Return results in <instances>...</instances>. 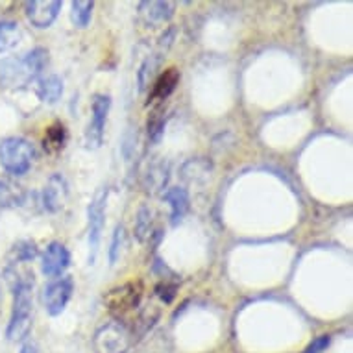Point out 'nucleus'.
Segmentation results:
<instances>
[{
	"label": "nucleus",
	"instance_id": "16",
	"mask_svg": "<svg viewBox=\"0 0 353 353\" xmlns=\"http://www.w3.org/2000/svg\"><path fill=\"white\" fill-rule=\"evenodd\" d=\"M35 94L45 104H56L63 94V80L58 74L43 76V78L37 80Z\"/></svg>",
	"mask_w": 353,
	"mask_h": 353
},
{
	"label": "nucleus",
	"instance_id": "2",
	"mask_svg": "<svg viewBox=\"0 0 353 353\" xmlns=\"http://www.w3.org/2000/svg\"><path fill=\"white\" fill-rule=\"evenodd\" d=\"M32 290H34V285H21L12 290L13 307L6 330L8 341H24L32 330V307H34L32 305Z\"/></svg>",
	"mask_w": 353,
	"mask_h": 353
},
{
	"label": "nucleus",
	"instance_id": "7",
	"mask_svg": "<svg viewBox=\"0 0 353 353\" xmlns=\"http://www.w3.org/2000/svg\"><path fill=\"white\" fill-rule=\"evenodd\" d=\"M72 292H74V281L70 276H63V278H58L50 281V283L43 289V305H45V311H47L50 316H58L65 311V307L72 298Z\"/></svg>",
	"mask_w": 353,
	"mask_h": 353
},
{
	"label": "nucleus",
	"instance_id": "4",
	"mask_svg": "<svg viewBox=\"0 0 353 353\" xmlns=\"http://www.w3.org/2000/svg\"><path fill=\"white\" fill-rule=\"evenodd\" d=\"M134 335L130 325L122 320H111L108 324L97 330L93 339V346L97 353H126L134 346Z\"/></svg>",
	"mask_w": 353,
	"mask_h": 353
},
{
	"label": "nucleus",
	"instance_id": "30",
	"mask_svg": "<svg viewBox=\"0 0 353 353\" xmlns=\"http://www.w3.org/2000/svg\"><path fill=\"white\" fill-rule=\"evenodd\" d=\"M0 307H2V289H0Z\"/></svg>",
	"mask_w": 353,
	"mask_h": 353
},
{
	"label": "nucleus",
	"instance_id": "5",
	"mask_svg": "<svg viewBox=\"0 0 353 353\" xmlns=\"http://www.w3.org/2000/svg\"><path fill=\"white\" fill-rule=\"evenodd\" d=\"M105 203H108V189H100L87 208V222H89V265H94L99 254L100 241L105 226Z\"/></svg>",
	"mask_w": 353,
	"mask_h": 353
},
{
	"label": "nucleus",
	"instance_id": "6",
	"mask_svg": "<svg viewBox=\"0 0 353 353\" xmlns=\"http://www.w3.org/2000/svg\"><path fill=\"white\" fill-rule=\"evenodd\" d=\"M110 110V94H93V102H91V122H89V126H87L85 132V146L89 150H97V148H100L102 143H104L105 122H108Z\"/></svg>",
	"mask_w": 353,
	"mask_h": 353
},
{
	"label": "nucleus",
	"instance_id": "10",
	"mask_svg": "<svg viewBox=\"0 0 353 353\" xmlns=\"http://www.w3.org/2000/svg\"><path fill=\"white\" fill-rule=\"evenodd\" d=\"M69 198V183L61 174H52L48 178L47 185L41 191V205L48 213H58L59 209L65 208Z\"/></svg>",
	"mask_w": 353,
	"mask_h": 353
},
{
	"label": "nucleus",
	"instance_id": "14",
	"mask_svg": "<svg viewBox=\"0 0 353 353\" xmlns=\"http://www.w3.org/2000/svg\"><path fill=\"white\" fill-rule=\"evenodd\" d=\"M26 198H28V192L19 183L0 178V211L21 208L26 203Z\"/></svg>",
	"mask_w": 353,
	"mask_h": 353
},
{
	"label": "nucleus",
	"instance_id": "21",
	"mask_svg": "<svg viewBox=\"0 0 353 353\" xmlns=\"http://www.w3.org/2000/svg\"><path fill=\"white\" fill-rule=\"evenodd\" d=\"M37 255H39V248L34 241H19L10 250L8 259H10V265H23V263L34 261Z\"/></svg>",
	"mask_w": 353,
	"mask_h": 353
},
{
	"label": "nucleus",
	"instance_id": "22",
	"mask_svg": "<svg viewBox=\"0 0 353 353\" xmlns=\"http://www.w3.org/2000/svg\"><path fill=\"white\" fill-rule=\"evenodd\" d=\"M93 2L89 0H76L70 4V21L74 23L78 28H85L87 24L91 23V15H93Z\"/></svg>",
	"mask_w": 353,
	"mask_h": 353
},
{
	"label": "nucleus",
	"instance_id": "24",
	"mask_svg": "<svg viewBox=\"0 0 353 353\" xmlns=\"http://www.w3.org/2000/svg\"><path fill=\"white\" fill-rule=\"evenodd\" d=\"M187 168H192V174L189 176H183V180L185 181H200V176H202V180L205 181L209 178V174H211V165L208 161H203V159H191V161L185 163Z\"/></svg>",
	"mask_w": 353,
	"mask_h": 353
},
{
	"label": "nucleus",
	"instance_id": "28",
	"mask_svg": "<svg viewBox=\"0 0 353 353\" xmlns=\"http://www.w3.org/2000/svg\"><path fill=\"white\" fill-rule=\"evenodd\" d=\"M331 342V336L330 335H320L316 336L309 346L303 350V353H324L325 350H327V346H330Z\"/></svg>",
	"mask_w": 353,
	"mask_h": 353
},
{
	"label": "nucleus",
	"instance_id": "20",
	"mask_svg": "<svg viewBox=\"0 0 353 353\" xmlns=\"http://www.w3.org/2000/svg\"><path fill=\"white\" fill-rule=\"evenodd\" d=\"M161 58L163 54L154 52L141 63L139 70H137V85H139V91H146L148 85L154 81L157 69H159V63H161Z\"/></svg>",
	"mask_w": 353,
	"mask_h": 353
},
{
	"label": "nucleus",
	"instance_id": "1",
	"mask_svg": "<svg viewBox=\"0 0 353 353\" xmlns=\"http://www.w3.org/2000/svg\"><path fill=\"white\" fill-rule=\"evenodd\" d=\"M48 65V50L37 47L21 58H4L0 61V87L24 89L39 80Z\"/></svg>",
	"mask_w": 353,
	"mask_h": 353
},
{
	"label": "nucleus",
	"instance_id": "13",
	"mask_svg": "<svg viewBox=\"0 0 353 353\" xmlns=\"http://www.w3.org/2000/svg\"><path fill=\"white\" fill-rule=\"evenodd\" d=\"M168 180H170V165L165 159H157L146 168L143 187H145L146 192L157 194V192L165 191Z\"/></svg>",
	"mask_w": 353,
	"mask_h": 353
},
{
	"label": "nucleus",
	"instance_id": "12",
	"mask_svg": "<svg viewBox=\"0 0 353 353\" xmlns=\"http://www.w3.org/2000/svg\"><path fill=\"white\" fill-rule=\"evenodd\" d=\"M176 4L174 2H141L139 19L146 26H157V24L168 23L174 17Z\"/></svg>",
	"mask_w": 353,
	"mask_h": 353
},
{
	"label": "nucleus",
	"instance_id": "29",
	"mask_svg": "<svg viewBox=\"0 0 353 353\" xmlns=\"http://www.w3.org/2000/svg\"><path fill=\"white\" fill-rule=\"evenodd\" d=\"M19 353H37V347H35L34 344H24Z\"/></svg>",
	"mask_w": 353,
	"mask_h": 353
},
{
	"label": "nucleus",
	"instance_id": "23",
	"mask_svg": "<svg viewBox=\"0 0 353 353\" xmlns=\"http://www.w3.org/2000/svg\"><path fill=\"white\" fill-rule=\"evenodd\" d=\"M65 141H67V130L61 122H56V124L47 128V134H45V148L47 150H61L65 146Z\"/></svg>",
	"mask_w": 353,
	"mask_h": 353
},
{
	"label": "nucleus",
	"instance_id": "15",
	"mask_svg": "<svg viewBox=\"0 0 353 353\" xmlns=\"http://www.w3.org/2000/svg\"><path fill=\"white\" fill-rule=\"evenodd\" d=\"M163 200L170 205V219L176 226L189 211V192L183 187H170L167 192H163Z\"/></svg>",
	"mask_w": 353,
	"mask_h": 353
},
{
	"label": "nucleus",
	"instance_id": "8",
	"mask_svg": "<svg viewBox=\"0 0 353 353\" xmlns=\"http://www.w3.org/2000/svg\"><path fill=\"white\" fill-rule=\"evenodd\" d=\"M141 285L139 283H126L122 287H117L108 294L105 303L113 314H126L128 311H134L141 303Z\"/></svg>",
	"mask_w": 353,
	"mask_h": 353
},
{
	"label": "nucleus",
	"instance_id": "25",
	"mask_svg": "<svg viewBox=\"0 0 353 353\" xmlns=\"http://www.w3.org/2000/svg\"><path fill=\"white\" fill-rule=\"evenodd\" d=\"M122 241H124V228L119 224L115 228V233H113V239H111V248H110V265H115L117 259L121 257L122 250Z\"/></svg>",
	"mask_w": 353,
	"mask_h": 353
},
{
	"label": "nucleus",
	"instance_id": "9",
	"mask_svg": "<svg viewBox=\"0 0 353 353\" xmlns=\"http://www.w3.org/2000/svg\"><path fill=\"white\" fill-rule=\"evenodd\" d=\"M70 265V254L67 246L58 241H54L45 248L43 255H41V272L45 274L47 278H59L63 276L65 270Z\"/></svg>",
	"mask_w": 353,
	"mask_h": 353
},
{
	"label": "nucleus",
	"instance_id": "18",
	"mask_svg": "<svg viewBox=\"0 0 353 353\" xmlns=\"http://www.w3.org/2000/svg\"><path fill=\"white\" fill-rule=\"evenodd\" d=\"M23 39L21 26L15 21H0V54L12 52L13 48L19 47V43Z\"/></svg>",
	"mask_w": 353,
	"mask_h": 353
},
{
	"label": "nucleus",
	"instance_id": "19",
	"mask_svg": "<svg viewBox=\"0 0 353 353\" xmlns=\"http://www.w3.org/2000/svg\"><path fill=\"white\" fill-rule=\"evenodd\" d=\"M154 233H156L154 209L143 205L137 213V220H135V237L139 239L141 243H146V241H150Z\"/></svg>",
	"mask_w": 353,
	"mask_h": 353
},
{
	"label": "nucleus",
	"instance_id": "17",
	"mask_svg": "<svg viewBox=\"0 0 353 353\" xmlns=\"http://www.w3.org/2000/svg\"><path fill=\"white\" fill-rule=\"evenodd\" d=\"M178 83H180V70L172 67V69H167L165 72H161L156 78V81H154V85H152V102L167 100L174 93V89H176Z\"/></svg>",
	"mask_w": 353,
	"mask_h": 353
},
{
	"label": "nucleus",
	"instance_id": "27",
	"mask_svg": "<svg viewBox=\"0 0 353 353\" xmlns=\"http://www.w3.org/2000/svg\"><path fill=\"white\" fill-rule=\"evenodd\" d=\"M176 290H178V285L170 283V281H163L156 287V294L163 303H170L176 298Z\"/></svg>",
	"mask_w": 353,
	"mask_h": 353
},
{
	"label": "nucleus",
	"instance_id": "11",
	"mask_svg": "<svg viewBox=\"0 0 353 353\" xmlns=\"http://www.w3.org/2000/svg\"><path fill=\"white\" fill-rule=\"evenodd\" d=\"M61 12L59 0H30L24 4V13L35 28H48Z\"/></svg>",
	"mask_w": 353,
	"mask_h": 353
},
{
	"label": "nucleus",
	"instance_id": "26",
	"mask_svg": "<svg viewBox=\"0 0 353 353\" xmlns=\"http://www.w3.org/2000/svg\"><path fill=\"white\" fill-rule=\"evenodd\" d=\"M163 130H165V117L154 115L148 121V137L152 143H159L163 137Z\"/></svg>",
	"mask_w": 353,
	"mask_h": 353
},
{
	"label": "nucleus",
	"instance_id": "3",
	"mask_svg": "<svg viewBox=\"0 0 353 353\" xmlns=\"http://www.w3.org/2000/svg\"><path fill=\"white\" fill-rule=\"evenodd\" d=\"M35 148L24 137H6L0 141V165L12 176H23L32 168Z\"/></svg>",
	"mask_w": 353,
	"mask_h": 353
}]
</instances>
